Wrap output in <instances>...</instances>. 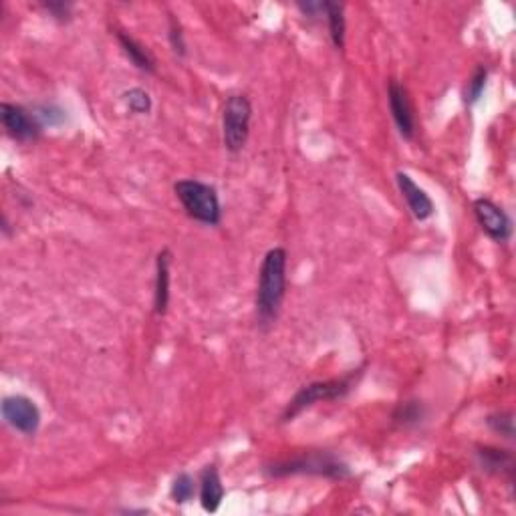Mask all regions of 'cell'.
I'll return each mask as SVG.
<instances>
[{
	"mask_svg": "<svg viewBox=\"0 0 516 516\" xmlns=\"http://www.w3.org/2000/svg\"><path fill=\"white\" fill-rule=\"evenodd\" d=\"M287 266L289 254L282 246L268 250L260 265L254 307H257V323L263 331L273 327L279 319L281 304L287 295Z\"/></svg>",
	"mask_w": 516,
	"mask_h": 516,
	"instance_id": "cell-1",
	"label": "cell"
},
{
	"mask_svg": "<svg viewBox=\"0 0 516 516\" xmlns=\"http://www.w3.org/2000/svg\"><path fill=\"white\" fill-rule=\"evenodd\" d=\"M268 478H289V476H319L327 481H347L351 478V468L327 450H311L289 460H279L266 464L263 468Z\"/></svg>",
	"mask_w": 516,
	"mask_h": 516,
	"instance_id": "cell-2",
	"label": "cell"
},
{
	"mask_svg": "<svg viewBox=\"0 0 516 516\" xmlns=\"http://www.w3.org/2000/svg\"><path fill=\"white\" fill-rule=\"evenodd\" d=\"M363 369L366 367L351 369L349 374L341 377H333V380L311 381L307 385H303V388L295 394V397L287 404L285 412L281 413V421L282 424H289V421H293L297 416H301L304 410L312 408V405H317L321 402H337V399H343L345 396L351 394L355 385L359 383V380L363 377Z\"/></svg>",
	"mask_w": 516,
	"mask_h": 516,
	"instance_id": "cell-3",
	"label": "cell"
},
{
	"mask_svg": "<svg viewBox=\"0 0 516 516\" xmlns=\"http://www.w3.org/2000/svg\"><path fill=\"white\" fill-rule=\"evenodd\" d=\"M173 194L192 220L206 227H218L222 222L220 196L214 186L196 178H186L173 184Z\"/></svg>",
	"mask_w": 516,
	"mask_h": 516,
	"instance_id": "cell-4",
	"label": "cell"
},
{
	"mask_svg": "<svg viewBox=\"0 0 516 516\" xmlns=\"http://www.w3.org/2000/svg\"><path fill=\"white\" fill-rule=\"evenodd\" d=\"M252 104L246 96H230L224 101L222 109V142L230 154H238L244 150L250 135Z\"/></svg>",
	"mask_w": 516,
	"mask_h": 516,
	"instance_id": "cell-5",
	"label": "cell"
},
{
	"mask_svg": "<svg viewBox=\"0 0 516 516\" xmlns=\"http://www.w3.org/2000/svg\"><path fill=\"white\" fill-rule=\"evenodd\" d=\"M0 119H3L6 135L14 142L28 143L36 142L41 137L42 123L36 118L35 112H28L23 105L3 101V104H0Z\"/></svg>",
	"mask_w": 516,
	"mask_h": 516,
	"instance_id": "cell-6",
	"label": "cell"
},
{
	"mask_svg": "<svg viewBox=\"0 0 516 516\" xmlns=\"http://www.w3.org/2000/svg\"><path fill=\"white\" fill-rule=\"evenodd\" d=\"M478 227L497 244H506L512 238V220L497 202L490 198H476L472 202Z\"/></svg>",
	"mask_w": 516,
	"mask_h": 516,
	"instance_id": "cell-7",
	"label": "cell"
},
{
	"mask_svg": "<svg viewBox=\"0 0 516 516\" xmlns=\"http://www.w3.org/2000/svg\"><path fill=\"white\" fill-rule=\"evenodd\" d=\"M3 420L12 430L25 435H35L41 427V410L31 397L27 396H6L0 405Z\"/></svg>",
	"mask_w": 516,
	"mask_h": 516,
	"instance_id": "cell-8",
	"label": "cell"
},
{
	"mask_svg": "<svg viewBox=\"0 0 516 516\" xmlns=\"http://www.w3.org/2000/svg\"><path fill=\"white\" fill-rule=\"evenodd\" d=\"M388 104L391 118H394V123L397 127V134L402 135L405 142H413V137H416L418 132L416 113H413L408 89H405L399 81H396V79H391L388 83Z\"/></svg>",
	"mask_w": 516,
	"mask_h": 516,
	"instance_id": "cell-9",
	"label": "cell"
},
{
	"mask_svg": "<svg viewBox=\"0 0 516 516\" xmlns=\"http://www.w3.org/2000/svg\"><path fill=\"white\" fill-rule=\"evenodd\" d=\"M396 184H397V190L402 194V198L405 200V204H408L412 216L416 218V220L424 222L427 218L434 216V202L424 188H420L410 173L405 172H397L396 173Z\"/></svg>",
	"mask_w": 516,
	"mask_h": 516,
	"instance_id": "cell-10",
	"label": "cell"
},
{
	"mask_svg": "<svg viewBox=\"0 0 516 516\" xmlns=\"http://www.w3.org/2000/svg\"><path fill=\"white\" fill-rule=\"evenodd\" d=\"M476 458L481 468L490 476H506L512 482L514 476V454L506 448L476 446Z\"/></svg>",
	"mask_w": 516,
	"mask_h": 516,
	"instance_id": "cell-11",
	"label": "cell"
},
{
	"mask_svg": "<svg viewBox=\"0 0 516 516\" xmlns=\"http://www.w3.org/2000/svg\"><path fill=\"white\" fill-rule=\"evenodd\" d=\"M172 252L168 249L159 250L156 257V279H154V312L158 317H164L168 312L170 304V289H172Z\"/></svg>",
	"mask_w": 516,
	"mask_h": 516,
	"instance_id": "cell-12",
	"label": "cell"
},
{
	"mask_svg": "<svg viewBox=\"0 0 516 516\" xmlns=\"http://www.w3.org/2000/svg\"><path fill=\"white\" fill-rule=\"evenodd\" d=\"M115 39H118L123 55L127 57L129 63H132L135 69H140L142 73H148V75H154L156 57L150 53L148 47H143L140 41L134 39V36L126 31H115Z\"/></svg>",
	"mask_w": 516,
	"mask_h": 516,
	"instance_id": "cell-13",
	"label": "cell"
},
{
	"mask_svg": "<svg viewBox=\"0 0 516 516\" xmlns=\"http://www.w3.org/2000/svg\"><path fill=\"white\" fill-rule=\"evenodd\" d=\"M200 504L206 512H216L224 500V484L216 466H206L200 474L198 484Z\"/></svg>",
	"mask_w": 516,
	"mask_h": 516,
	"instance_id": "cell-14",
	"label": "cell"
},
{
	"mask_svg": "<svg viewBox=\"0 0 516 516\" xmlns=\"http://www.w3.org/2000/svg\"><path fill=\"white\" fill-rule=\"evenodd\" d=\"M426 418L427 410L424 402H420V399H405V402H399L394 412H391V424L396 427H402V430L418 427L420 424H424Z\"/></svg>",
	"mask_w": 516,
	"mask_h": 516,
	"instance_id": "cell-15",
	"label": "cell"
},
{
	"mask_svg": "<svg viewBox=\"0 0 516 516\" xmlns=\"http://www.w3.org/2000/svg\"><path fill=\"white\" fill-rule=\"evenodd\" d=\"M325 20H327V28H329V39L333 42V47H335L337 50H343L345 49V33H347L345 4L343 3H331V0H327Z\"/></svg>",
	"mask_w": 516,
	"mask_h": 516,
	"instance_id": "cell-16",
	"label": "cell"
},
{
	"mask_svg": "<svg viewBox=\"0 0 516 516\" xmlns=\"http://www.w3.org/2000/svg\"><path fill=\"white\" fill-rule=\"evenodd\" d=\"M486 83H489V67H484V65H478L472 73L466 87H464V105L466 107H474L478 101H481L482 93L486 89Z\"/></svg>",
	"mask_w": 516,
	"mask_h": 516,
	"instance_id": "cell-17",
	"label": "cell"
},
{
	"mask_svg": "<svg viewBox=\"0 0 516 516\" xmlns=\"http://www.w3.org/2000/svg\"><path fill=\"white\" fill-rule=\"evenodd\" d=\"M196 492H198V484H196L192 474H188V472H180V474L173 478L170 497L176 504L190 503V500L196 497Z\"/></svg>",
	"mask_w": 516,
	"mask_h": 516,
	"instance_id": "cell-18",
	"label": "cell"
},
{
	"mask_svg": "<svg viewBox=\"0 0 516 516\" xmlns=\"http://www.w3.org/2000/svg\"><path fill=\"white\" fill-rule=\"evenodd\" d=\"M121 99L134 115H150L151 109H154V101H151V96L145 89H142V87H134V89L126 91L121 96Z\"/></svg>",
	"mask_w": 516,
	"mask_h": 516,
	"instance_id": "cell-19",
	"label": "cell"
},
{
	"mask_svg": "<svg viewBox=\"0 0 516 516\" xmlns=\"http://www.w3.org/2000/svg\"><path fill=\"white\" fill-rule=\"evenodd\" d=\"M486 426L504 440H514V413L511 410L494 412L486 418Z\"/></svg>",
	"mask_w": 516,
	"mask_h": 516,
	"instance_id": "cell-20",
	"label": "cell"
},
{
	"mask_svg": "<svg viewBox=\"0 0 516 516\" xmlns=\"http://www.w3.org/2000/svg\"><path fill=\"white\" fill-rule=\"evenodd\" d=\"M168 41L173 53L178 57H186L188 55V45L184 39V28H181L180 20L173 17L172 12H168Z\"/></svg>",
	"mask_w": 516,
	"mask_h": 516,
	"instance_id": "cell-21",
	"label": "cell"
},
{
	"mask_svg": "<svg viewBox=\"0 0 516 516\" xmlns=\"http://www.w3.org/2000/svg\"><path fill=\"white\" fill-rule=\"evenodd\" d=\"M41 9L47 11L49 17L57 20V23H69L75 6L71 3H65V0H49V3H41Z\"/></svg>",
	"mask_w": 516,
	"mask_h": 516,
	"instance_id": "cell-22",
	"label": "cell"
},
{
	"mask_svg": "<svg viewBox=\"0 0 516 516\" xmlns=\"http://www.w3.org/2000/svg\"><path fill=\"white\" fill-rule=\"evenodd\" d=\"M35 115L39 118L42 126H61V123L67 119V113H65L61 107H57L53 104L39 105L35 109Z\"/></svg>",
	"mask_w": 516,
	"mask_h": 516,
	"instance_id": "cell-23",
	"label": "cell"
},
{
	"mask_svg": "<svg viewBox=\"0 0 516 516\" xmlns=\"http://www.w3.org/2000/svg\"><path fill=\"white\" fill-rule=\"evenodd\" d=\"M325 4L327 0H307V3H297V9L301 11L304 19L309 20H319L325 19Z\"/></svg>",
	"mask_w": 516,
	"mask_h": 516,
	"instance_id": "cell-24",
	"label": "cell"
}]
</instances>
